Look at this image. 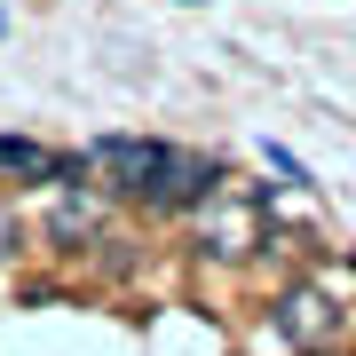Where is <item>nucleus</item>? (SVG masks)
Masks as SVG:
<instances>
[{"mask_svg":"<svg viewBox=\"0 0 356 356\" xmlns=\"http://www.w3.org/2000/svg\"><path fill=\"white\" fill-rule=\"evenodd\" d=\"M214 198H222V159L166 151L159 175H151V191H143L135 206H151V214H198V206H214Z\"/></svg>","mask_w":356,"mask_h":356,"instance_id":"nucleus-1","label":"nucleus"},{"mask_svg":"<svg viewBox=\"0 0 356 356\" xmlns=\"http://www.w3.org/2000/svg\"><path fill=\"white\" fill-rule=\"evenodd\" d=\"M166 151H175V143H159V135H103V143H88L95 191H111V198H143Z\"/></svg>","mask_w":356,"mask_h":356,"instance_id":"nucleus-2","label":"nucleus"},{"mask_svg":"<svg viewBox=\"0 0 356 356\" xmlns=\"http://www.w3.org/2000/svg\"><path fill=\"white\" fill-rule=\"evenodd\" d=\"M269 325H277L301 356H325L332 341H341V309H332V301H325V285H309V277H301V285H285L277 301H269Z\"/></svg>","mask_w":356,"mask_h":356,"instance_id":"nucleus-3","label":"nucleus"},{"mask_svg":"<svg viewBox=\"0 0 356 356\" xmlns=\"http://www.w3.org/2000/svg\"><path fill=\"white\" fill-rule=\"evenodd\" d=\"M254 238H261V214H238V222H222V229H214L206 245H214V254H245Z\"/></svg>","mask_w":356,"mask_h":356,"instance_id":"nucleus-4","label":"nucleus"},{"mask_svg":"<svg viewBox=\"0 0 356 356\" xmlns=\"http://www.w3.org/2000/svg\"><path fill=\"white\" fill-rule=\"evenodd\" d=\"M8 254H16V206L0 198V261H8Z\"/></svg>","mask_w":356,"mask_h":356,"instance_id":"nucleus-5","label":"nucleus"}]
</instances>
